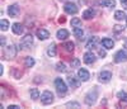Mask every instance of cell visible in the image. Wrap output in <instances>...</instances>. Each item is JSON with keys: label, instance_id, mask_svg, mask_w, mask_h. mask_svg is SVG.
<instances>
[{"label": "cell", "instance_id": "6da1fadb", "mask_svg": "<svg viewBox=\"0 0 127 109\" xmlns=\"http://www.w3.org/2000/svg\"><path fill=\"white\" fill-rule=\"evenodd\" d=\"M55 88H56L59 95H65L67 93V86H66L65 81H64L61 78H57L55 80Z\"/></svg>", "mask_w": 127, "mask_h": 109}, {"label": "cell", "instance_id": "7a4b0ae2", "mask_svg": "<svg viewBox=\"0 0 127 109\" xmlns=\"http://www.w3.org/2000/svg\"><path fill=\"white\" fill-rule=\"evenodd\" d=\"M41 102H42V104H45V105L51 104L52 102H54V94H52L51 91H48V90L43 91L41 94Z\"/></svg>", "mask_w": 127, "mask_h": 109}, {"label": "cell", "instance_id": "3957f363", "mask_svg": "<svg viewBox=\"0 0 127 109\" xmlns=\"http://www.w3.org/2000/svg\"><path fill=\"white\" fill-rule=\"evenodd\" d=\"M17 54V48L13 45H9L6 47H4V57L5 58H13Z\"/></svg>", "mask_w": 127, "mask_h": 109}, {"label": "cell", "instance_id": "277c9868", "mask_svg": "<svg viewBox=\"0 0 127 109\" xmlns=\"http://www.w3.org/2000/svg\"><path fill=\"white\" fill-rule=\"evenodd\" d=\"M32 45H33V36H32V34L24 36L22 38V41H20V47H22V48H28Z\"/></svg>", "mask_w": 127, "mask_h": 109}, {"label": "cell", "instance_id": "5b68a950", "mask_svg": "<svg viewBox=\"0 0 127 109\" xmlns=\"http://www.w3.org/2000/svg\"><path fill=\"white\" fill-rule=\"evenodd\" d=\"M64 10H65V13H67V14H76L78 13V6L74 3H66L64 5Z\"/></svg>", "mask_w": 127, "mask_h": 109}, {"label": "cell", "instance_id": "8992f818", "mask_svg": "<svg viewBox=\"0 0 127 109\" xmlns=\"http://www.w3.org/2000/svg\"><path fill=\"white\" fill-rule=\"evenodd\" d=\"M97 96H98V94H97V91H95V90L88 93L87 96H85V103L88 105H93L95 103V100H97Z\"/></svg>", "mask_w": 127, "mask_h": 109}, {"label": "cell", "instance_id": "52a82bcc", "mask_svg": "<svg viewBox=\"0 0 127 109\" xmlns=\"http://www.w3.org/2000/svg\"><path fill=\"white\" fill-rule=\"evenodd\" d=\"M114 61L120 63V62H126L127 61V52L125 50H121L118 51L117 53H116V56H114Z\"/></svg>", "mask_w": 127, "mask_h": 109}, {"label": "cell", "instance_id": "ba28073f", "mask_svg": "<svg viewBox=\"0 0 127 109\" xmlns=\"http://www.w3.org/2000/svg\"><path fill=\"white\" fill-rule=\"evenodd\" d=\"M19 13H20V9H19V6H18L17 4L10 5V6L8 8V14H9V17L14 18V17H17Z\"/></svg>", "mask_w": 127, "mask_h": 109}, {"label": "cell", "instance_id": "9c48e42d", "mask_svg": "<svg viewBox=\"0 0 127 109\" xmlns=\"http://www.w3.org/2000/svg\"><path fill=\"white\" fill-rule=\"evenodd\" d=\"M78 76H79V79H80L81 81H88L89 78H90V74H89V71L85 70V69H79Z\"/></svg>", "mask_w": 127, "mask_h": 109}, {"label": "cell", "instance_id": "30bf717a", "mask_svg": "<svg viewBox=\"0 0 127 109\" xmlns=\"http://www.w3.org/2000/svg\"><path fill=\"white\" fill-rule=\"evenodd\" d=\"M111 79H112V72L109 71H102L99 74V81L102 82H108Z\"/></svg>", "mask_w": 127, "mask_h": 109}, {"label": "cell", "instance_id": "8fae6325", "mask_svg": "<svg viewBox=\"0 0 127 109\" xmlns=\"http://www.w3.org/2000/svg\"><path fill=\"white\" fill-rule=\"evenodd\" d=\"M99 42H100V41H99L98 37H90L89 41H88V43H87V48H90V50L97 48V46H98Z\"/></svg>", "mask_w": 127, "mask_h": 109}, {"label": "cell", "instance_id": "7c38bea8", "mask_svg": "<svg viewBox=\"0 0 127 109\" xmlns=\"http://www.w3.org/2000/svg\"><path fill=\"white\" fill-rule=\"evenodd\" d=\"M95 60H97V57L94 56V53L92 52H87L85 54H84V62H85L87 65H92L95 62Z\"/></svg>", "mask_w": 127, "mask_h": 109}, {"label": "cell", "instance_id": "4fadbf2b", "mask_svg": "<svg viewBox=\"0 0 127 109\" xmlns=\"http://www.w3.org/2000/svg\"><path fill=\"white\" fill-rule=\"evenodd\" d=\"M37 37H38L41 41H45V39H47V38L50 37V32L46 30V29H43V28H41V29L37 30Z\"/></svg>", "mask_w": 127, "mask_h": 109}, {"label": "cell", "instance_id": "5bb4252c", "mask_svg": "<svg viewBox=\"0 0 127 109\" xmlns=\"http://www.w3.org/2000/svg\"><path fill=\"white\" fill-rule=\"evenodd\" d=\"M102 45H103V47L105 50H112L113 46H114V42L112 39H109V38H103L102 39Z\"/></svg>", "mask_w": 127, "mask_h": 109}, {"label": "cell", "instance_id": "9a60e30c", "mask_svg": "<svg viewBox=\"0 0 127 109\" xmlns=\"http://www.w3.org/2000/svg\"><path fill=\"white\" fill-rule=\"evenodd\" d=\"M98 4L100 6H105V8H113L116 5L114 0H98Z\"/></svg>", "mask_w": 127, "mask_h": 109}, {"label": "cell", "instance_id": "2e32d148", "mask_svg": "<svg viewBox=\"0 0 127 109\" xmlns=\"http://www.w3.org/2000/svg\"><path fill=\"white\" fill-rule=\"evenodd\" d=\"M12 29H13L14 33L18 34V36H20V34L23 33V30H24V29H23V26L20 24V23H14V24L12 26Z\"/></svg>", "mask_w": 127, "mask_h": 109}, {"label": "cell", "instance_id": "e0dca14e", "mask_svg": "<svg viewBox=\"0 0 127 109\" xmlns=\"http://www.w3.org/2000/svg\"><path fill=\"white\" fill-rule=\"evenodd\" d=\"M79 80H80V79H79ZM79 80H76L75 76H69V78H67L69 85L71 86V88H78L79 84H80V81H79Z\"/></svg>", "mask_w": 127, "mask_h": 109}, {"label": "cell", "instance_id": "ac0fdd59", "mask_svg": "<svg viewBox=\"0 0 127 109\" xmlns=\"http://www.w3.org/2000/svg\"><path fill=\"white\" fill-rule=\"evenodd\" d=\"M56 36H57L59 39H62V41H64V39H66V38L69 37V32H67L66 29H59Z\"/></svg>", "mask_w": 127, "mask_h": 109}, {"label": "cell", "instance_id": "d6986e66", "mask_svg": "<svg viewBox=\"0 0 127 109\" xmlns=\"http://www.w3.org/2000/svg\"><path fill=\"white\" fill-rule=\"evenodd\" d=\"M47 54L50 57H55L56 56V45L55 43H51L47 48Z\"/></svg>", "mask_w": 127, "mask_h": 109}, {"label": "cell", "instance_id": "ffe728a7", "mask_svg": "<svg viewBox=\"0 0 127 109\" xmlns=\"http://www.w3.org/2000/svg\"><path fill=\"white\" fill-rule=\"evenodd\" d=\"M94 15H95V10H93V9H87L85 12L83 13V18L84 19H90Z\"/></svg>", "mask_w": 127, "mask_h": 109}, {"label": "cell", "instance_id": "44dd1931", "mask_svg": "<svg viewBox=\"0 0 127 109\" xmlns=\"http://www.w3.org/2000/svg\"><path fill=\"white\" fill-rule=\"evenodd\" d=\"M74 36H75L76 38L81 39L83 36H84V30L81 29V27H76V28H74Z\"/></svg>", "mask_w": 127, "mask_h": 109}, {"label": "cell", "instance_id": "7402d4cb", "mask_svg": "<svg viewBox=\"0 0 127 109\" xmlns=\"http://www.w3.org/2000/svg\"><path fill=\"white\" fill-rule=\"evenodd\" d=\"M114 19L116 20H123V19H126V14H125L123 10H117V12L114 13Z\"/></svg>", "mask_w": 127, "mask_h": 109}, {"label": "cell", "instance_id": "603a6c76", "mask_svg": "<svg viewBox=\"0 0 127 109\" xmlns=\"http://www.w3.org/2000/svg\"><path fill=\"white\" fill-rule=\"evenodd\" d=\"M29 94H31V98L33 100H37L38 98H39V93H38V89H36V88H33V89H31L29 90Z\"/></svg>", "mask_w": 127, "mask_h": 109}, {"label": "cell", "instance_id": "cb8c5ba5", "mask_svg": "<svg viewBox=\"0 0 127 109\" xmlns=\"http://www.w3.org/2000/svg\"><path fill=\"white\" fill-rule=\"evenodd\" d=\"M24 65H26V67H32L34 65V58L33 57H26Z\"/></svg>", "mask_w": 127, "mask_h": 109}, {"label": "cell", "instance_id": "d4e9b609", "mask_svg": "<svg viewBox=\"0 0 127 109\" xmlns=\"http://www.w3.org/2000/svg\"><path fill=\"white\" fill-rule=\"evenodd\" d=\"M57 71H60V72H67V67H66V65L64 63V62H59L57 63Z\"/></svg>", "mask_w": 127, "mask_h": 109}, {"label": "cell", "instance_id": "484cf974", "mask_svg": "<svg viewBox=\"0 0 127 109\" xmlns=\"http://www.w3.org/2000/svg\"><path fill=\"white\" fill-rule=\"evenodd\" d=\"M0 28H1V30H8L9 22L6 19H1V20H0Z\"/></svg>", "mask_w": 127, "mask_h": 109}, {"label": "cell", "instance_id": "4316f807", "mask_svg": "<svg viewBox=\"0 0 127 109\" xmlns=\"http://www.w3.org/2000/svg\"><path fill=\"white\" fill-rule=\"evenodd\" d=\"M64 48H65L67 52H72L74 51V43L72 42H65L64 43Z\"/></svg>", "mask_w": 127, "mask_h": 109}, {"label": "cell", "instance_id": "83f0119b", "mask_svg": "<svg viewBox=\"0 0 127 109\" xmlns=\"http://www.w3.org/2000/svg\"><path fill=\"white\" fill-rule=\"evenodd\" d=\"M71 26L74 28H76V27H81V20L79 18H72L71 19Z\"/></svg>", "mask_w": 127, "mask_h": 109}, {"label": "cell", "instance_id": "f1b7e54d", "mask_svg": "<svg viewBox=\"0 0 127 109\" xmlns=\"http://www.w3.org/2000/svg\"><path fill=\"white\" fill-rule=\"evenodd\" d=\"M117 98L120 100H122V102H127V93L126 91H120L117 94Z\"/></svg>", "mask_w": 127, "mask_h": 109}, {"label": "cell", "instance_id": "f546056e", "mask_svg": "<svg viewBox=\"0 0 127 109\" xmlns=\"http://www.w3.org/2000/svg\"><path fill=\"white\" fill-rule=\"evenodd\" d=\"M80 65V61L78 60V58H74L72 61H71V67H78Z\"/></svg>", "mask_w": 127, "mask_h": 109}, {"label": "cell", "instance_id": "4dcf8cb0", "mask_svg": "<svg viewBox=\"0 0 127 109\" xmlns=\"http://www.w3.org/2000/svg\"><path fill=\"white\" fill-rule=\"evenodd\" d=\"M66 107H75V108H79L80 104H79V103H74V102H71V103H67Z\"/></svg>", "mask_w": 127, "mask_h": 109}, {"label": "cell", "instance_id": "1f68e13d", "mask_svg": "<svg viewBox=\"0 0 127 109\" xmlns=\"http://www.w3.org/2000/svg\"><path fill=\"white\" fill-rule=\"evenodd\" d=\"M98 53H99V56H100L102 58H103V57H105V51H104V50H99V52H98Z\"/></svg>", "mask_w": 127, "mask_h": 109}, {"label": "cell", "instance_id": "d6a6232c", "mask_svg": "<svg viewBox=\"0 0 127 109\" xmlns=\"http://www.w3.org/2000/svg\"><path fill=\"white\" fill-rule=\"evenodd\" d=\"M121 29H123V27H121V26H116V27H114V30H116V32H118V30H121Z\"/></svg>", "mask_w": 127, "mask_h": 109}, {"label": "cell", "instance_id": "836d02e7", "mask_svg": "<svg viewBox=\"0 0 127 109\" xmlns=\"http://www.w3.org/2000/svg\"><path fill=\"white\" fill-rule=\"evenodd\" d=\"M8 108H9V109H18L19 107H18V105H9Z\"/></svg>", "mask_w": 127, "mask_h": 109}, {"label": "cell", "instance_id": "e575fe53", "mask_svg": "<svg viewBox=\"0 0 127 109\" xmlns=\"http://www.w3.org/2000/svg\"><path fill=\"white\" fill-rule=\"evenodd\" d=\"M4 43H5V38L1 37V46H3V47H4Z\"/></svg>", "mask_w": 127, "mask_h": 109}, {"label": "cell", "instance_id": "d590c367", "mask_svg": "<svg viewBox=\"0 0 127 109\" xmlns=\"http://www.w3.org/2000/svg\"><path fill=\"white\" fill-rule=\"evenodd\" d=\"M0 75H3V65H0Z\"/></svg>", "mask_w": 127, "mask_h": 109}, {"label": "cell", "instance_id": "8d00e7d4", "mask_svg": "<svg viewBox=\"0 0 127 109\" xmlns=\"http://www.w3.org/2000/svg\"><path fill=\"white\" fill-rule=\"evenodd\" d=\"M123 8H125V9H127V1H126V3H123Z\"/></svg>", "mask_w": 127, "mask_h": 109}, {"label": "cell", "instance_id": "74e56055", "mask_svg": "<svg viewBox=\"0 0 127 109\" xmlns=\"http://www.w3.org/2000/svg\"><path fill=\"white\" fill-rule=\"evenodd\" d=\"M125 47H126V48H127V39H126V41H125Z\"/></svg>", "mask_w": 127, "mask_h": 109}, {"label": "cell", "instance_id": "f35d334b", "mask_svg": "<svg viewBox=\"0 0 127 109\" xmlns=\"http://www.w3.org/2000/svg\"><path fill=\"white\" fill-rule=\"evenodd\" d=\"M120 1H121V3L123 4V3H126V1H127V0H120Z\"/></svg>", "mask_w": 127, "mask_h": 109}, {"label": "cell", "instance_id": "ab89813d", "mask_svg": "<svg viewBox=\"0 0 127 109\" xmlns=\"http://www.w3.org/2000/svg\"><path fill=\"white\" fill-rule=\"evenodd\" d=\"M126 20H127V18H126Z\"/></svg>", "mask_w": 127, "mask_h": 109}]
</instances>
